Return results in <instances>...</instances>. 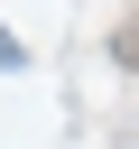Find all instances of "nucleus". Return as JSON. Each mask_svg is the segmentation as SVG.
<instances>
[{"mask_svg":"<svg viewBox=\"0 0 139 149\" xmlns=\"http://www.w3.org/2000/svg\"><path fill=\"white\" fill-rule=\"evenodd\" d=\"M0 65H28V47H19V37H9V28H0Z\"/></svg>","mask_w":139,"mask_h":149,"instance_id":"1","label":"nucleus"}]
</instances>
